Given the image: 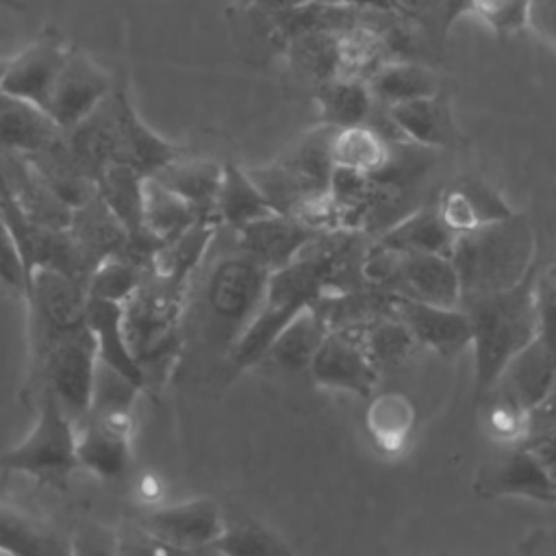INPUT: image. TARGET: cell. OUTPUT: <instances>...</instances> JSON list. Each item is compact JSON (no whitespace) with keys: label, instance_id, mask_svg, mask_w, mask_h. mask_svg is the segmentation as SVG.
Returning a JSON list of instances; mask_svg holds the SVG:
<instances>
[{"label":"cell","instance_id":"6da1fadb","mask_svg":"<svg viewBox=\"0 0 556 556\" xmlns=\"http://www.w3.org/2000/svg\"><path fill=\"white\" fill-rule=\"evenodd\" d=\"M365 248L363 232L330 230L315 237L293 261L269 271L258 311L228 352L232 374L258 365L276 334L302 311L339 302L365 287Z\"/></svg>","mask_w":556,"mask_h":556},{"label":"cell","instance_id":"7a4b0ae2","mask_svg":"<svg viewBox=\"0 0 556 556\" xmlns=\"http://www.w3.org/2000/svg\"><path fill=\"white\" fill-rule=\"evenodd\" d=\"M65 141L78 163L96 180L104 163H122L143 176L185 154V150L152 130L137 113L124 85H113L109 96L74 128Z\"/></svg>","mask_w":556,"mask_h":556},{"label":"cell","instance_id":"3957f363","mask_svg":"<svg viewBox=\"0 0 556 556\" xmlns=\"http://www.w3.org/2000/svg\"><path fill=\"white\" fill-rule=\"evenodd\" d=\"M532 276L534 271L517 287L460 302L471 330L476 404L497 384L506 365L539 332Z\"/></svg>","mask_w":556,"mask_h":556},{"label":"cell","instance_id":"277c9868","mask_svg":"<svg viewBox=\"0 0 556 556\" xmlns=\"http://www.w3.org/2000/svg\"><path fill=\"white\" fill-rule=\"evenodd\" d=\"M534 230L526 215L513 213L454 237L450 258L460 280V302L517 287L532 274Z\"/></svg>","mask_w":556,"mask_h":556},{"label":"cell","instance_id":"5b68a950","mask_svg":"<svg viewBox=\"0 0 556 556\" xmlns=\"http://www.w3.org/2000/svg\"><path fill=\"white\" fill-rule=\"evenodd\" d=\"M185 293L148 269L122 304L126 341L143 374L146 391L161 389L182 354Z\"/></svg>","mask_w":556,"mask_h":556},{"label":"cell","instance_id":"8992f818","mask_svg":"<svg viewBox=\"0 0 556 556\" xmlns=\"http://www.w3.org/2000/svg\"><path fill=\"white\" fill-rule=\"evenodd\" d=\"M269 269L237 248L208 271L202 291V326L226 354L261 306Z\"/></svg>","mask_w":556,"mask_h":556},{"label":"cell","instance_id":"52a82bcc","mask_svg":"<svg viewBox=\"0 0 556 556\" xmlns=\"http://www.w3.org/2000/svg\"><path fill=\"white\" fill-rule=\"evenodd\" d=\"M78 428L56 397L41 389L37 393V417L28 434L0 456L4 473H22L39 486L65 491L78 467Z\"/></svg>","mask_w":556,"mask_h":556},{"label":"cell","instance_id":"ba28073f","mask_svg":"<svg viewBox=\"0 0 556 556\" xmlns=\"http://www.w3.org/2000/svg\"><path fill=\"white\" fill-rule=\"evenodd\" d=\"M96 365V341L85 324L52 339L30 358V380L37 393L48 389L78 428L91 404Z\"/></svg>","mask_w":556,"mask_h":556},{"label":"cell","instance_id":"9c48e42d","mask_svg":"<svg viewBox=\"0 0 556 556\" xmlns=\"http://www.w3.org/2000/svg\"><path fill=\"white\" fill-rule=\"evenodd\" d=\"M24 300L30 317V356L52 339L87 324L89 295L85 282L59 267H35Z\"/></svg>","mask_w":556,"mask_h":556},{"label":"cell","instance_id":"30bf717a","mask_svg":"<svg viewBox=\"0 0 556 556\" xmlns=\"http://www.w3.org/2000/svg\"><path fill=\"white\" fill-rule=\"evenodd\" d=\"M226 521L213 500H187L146 510L137 528L165 552H204L222 534Z\"/></svg>","mask_w":556,"mask_h":556},{"label":"cell","instance_id":"8fae6325","mask_svg":"<svg viewBox=\"0 0 556 556\" xmlns=\"http://www.w3.org/2000/svg\"><path fill=\"white\" fill-rule=\"evenodd\" d=\"M111 76L80 48L70 46L48 93L46 113L70 130L83 122L113 89Z\"/></svg>","mask_w":556,"mask_h":556},{"label":"cell","instance_id":"7c38bea8","mask_svg":"<svg viewBox=\"0 0 556 556\" xmlns=\"http://www.w3.org/2000/svg\"><path fill=\"white\" fill-rule=\"evenodd\" d=\"M321 389L369 397L378 384V367L367 356L354 326L330 328L306 369Z\"/></svg>","mask_w":556,"mask_h":556},{"label":"cell","instance_id":"4fadbf2b","mask_svg":"<svg viewBox=\"0 0 556 556\" xmlns=\"http://www.w3.org/2000/svg\"><path fill=\"white\" fill-rule=\"evenodd\" d=\"M486 460L473 480V491L482 497H526L556 504V478L521 441Z\"/></svg>","mask_w":556,"mask_h":556},{"label":"cell","instance_id":"5bb4252c","mask_svg":"<svg viewBox=\"0 0 556 556\" xmlns=\"http://www.w3.org/2000/svg\"><path fill=\"white\" fill-rule=\"evenodd\" d=\"M132 413H87L78 424V467L100 480H122L130 471Z\"/></svg>","mask_w":556,"mask_h":556},{"label":"cell","instance_id":"9a60e30c","mask_svg":"<svg viewBox=\"0 0 556 556\" xmlns=\"http://www.w3.org/2000/svg\"><path fill=\"white\" fill-rule=\"evenodd\" d=\"M389 313L402 319L417 345L441 356H454L469 348L471 330L463 306H439L402 295H391Z\"/></svg>","mask_w":556,"mask_h":556},{"label":"cell","instance_id":"2e32d148","mask_svg":"<svg viewBox=\"0 0 556 556\" xmlns=\"http://www.w3.org/2000/svg\"><path fill=\"white\" fill-rule=\"evenodd\" d=\"M382 109L395 141H410L428 150H443L460 143V130L443 91Z\"/></svg>","mask_w":556,"mask_h":556},{"label":"cell","instance_id":"e0dca14e","mask_svg":"<svg viewBox=\"0 0 556 556\" xmlns=\"http://www.w3.org/2000/svg\"><path fill=\"white\" fill-rule=\"evenodd\" d=\"M67 43L52 30L37 37L22 52L7 59L2 91L20 96L46 111L48 93L63 63Z\"/></svg>","mask_w":556,"mask_h":556},{"label":"cell","instance_id":"ac0fdd59","mask_svg":"<svg viewBox=\"0 0 556 556\" xmlns=\"http://www.w3.org/2000/svg\"><path fill=\"white\" fill-rule=\"evenodd\" d=\"M319 235L298 217L278 211L235 230L237 248L261 261L269 271L293 261Z\"/></svg>","mask_w":556,"mask_h":556},{"label":"cell","instance_id":"d6986e66","mask_svg":"<svg viewBox=\"0 0 556 556\" xmlns=\"http://www.w3.org/2000/svg\"><path fill=\"white\" fill-rule=\"evenodd\" d=\"M434 208L454 235L476 230L515 213L493 185L473 176H460L450 182L441 191Z\"/></svg>","mask_w":556,"mask_h":556},{"label":"cell","instance_id":"ffe728a7","mask_svg":"<svg viewBox=\"0 0 556 556\" xmlns=\"http://www.w3.org/2000/svg\"><path fill=\"white\" fill-rule=\"evenodd\" d=\"M63 135L65 130L41 106L0 89V152L35 154Z\"/></svg>","mask_w":556,"mask_h":556},{"label":"cell","instance_id":"44dd1931","mask_svg":"<svg viewBox=\"0 0 556 556\" xmlns=\"http://www.w3.org/2000/svg\"><path fill=\"white\" fill-rule=\"evenodd\" d=\"M556 382V352L534 337L502 371L491 391L513 397L523 408H532L543 400Z\"/></svg>","mask_w":556,"mask_h":556},{"label":"cell","instance_id":"7402d4cb","mask_svg":"<svg viewBox=\"0 0 556 556\" xmlns=\"http://www.w3.org/2000/svg\"><path fill=\"white\" fill-rule=\"evenodd\" d=\"M87 326L96 341L98 363L122 374L141 391H146L143 374L128 348L124 332V306L119 302L89 298L87 302Z\"/></svg>","mask_w":556,"mask_h":556},{"label":"cell","instance_id":"603a6c76","mask_svg":"<svg viewBox=\"0 0 556 556\" xmlns=\"http://www.w3.org/2000/svg\"><path fill=\"white\" fill-rule=\"evenodd\" d=\"M219 224L215 219H198L172 241L156 248L150 271L176 289L187 291V285L204 261Z\"/></svg>","mask_w":556,"mask_h":556},{"label":"cell","instance_id":"cb8c5ba5","mask_svg":"<svg viewBox=\"0 0 556 556\" xmlns=\"http://www.w3.org/2000/svg\"><path fill=\"white\" fill-rule=\"evenodd\" d=\"M222 169L224 165L213 159L180 154L161 169H156L152 178H156L161 185H165L187 204H191L200 217L215 219L213 208L222 180Z\"/></svg>","mask_w":556,"mask_h":556},{"label":"cell","instance_id":"d4e9b609","mask_svg":"<svg viewBox=\"0 0 556 556\" xmlns=\"http://www.w3.org/2000/svg\"><path fill=\"white\" fill-rule=\"evenodd\" d=\"M143 174L122 163H104L96 174V193L124 226L126 237L150 235L143 228Z\"/></svg>","mask_w":556,"mask_h":556},{"label":"cell","instance_id":"484cf974","mask_svg":"<svg viewBox=\"0 0 556 556\" xmlns=\"http://www.w3.org/2000/svg\"><path fill=\"white\" fill-rule=\"evenodd\" d=\"M269 213H276L258 185L252 180L250 172L237 163H224L222 180L215 198L213 215L219 226L232 230L243 228Z\"/></svg>","mask_w":556,"mask_h":556},{"label":"cell","instance_id":"4316f807","mask_svg":"<svg viewBox=\"0 0 556 556\" xmlns=\"http://www.w3.org/2000/svg\"><path fill=\"white\" fill-rule=\"evenodd\" d=\"M367 87L380 106H391L441 91L432 67L415 59H389L367 78Z\"/></svg>","mask_w":556,"mask_h":556},{"label":"cell","instance_id":"83f0119b","mask_svg":"<svg viewBox=\"0 0 556 556\" xmlns=\"http://www.w3.org/2000/svg\"><path fill=\"white\" fill-rule=\"evenodd\" d=\"M317 119L330 128H343L369 122L376 100L363 78L334 76L315 85Z\"/></svg>","mask_w":556,"mask_h":556},{"label":"cell","instance_id":"f1b7e54d","mask_svg":"<svg viewBox=\"0 0 556 556\" xmlns=\"http://www.w3.org/2000/svg\"><path fill=\"white\" fill-rule=\"evenodd\" d=\"M454 237L432 204L415 206L374 241L395 252H437L450 256Z\"/></svg>","mask_w":556,"mask_h":556},{"label":"cell","instance_id":"f546056e","mask_svg":"<svg viewBox=\"0 0 556 556\" xmlns=\"http://www.w3.org/2000/svg\"><path fill=\"white\" fill-rule=\"evenodd\" d=\"M417 410L408 395L400 391H384L369 400L365 410V428L374 445L382 454H400L415 428Z\"/></svg>","mask_w":556,"mask_h":556},{"label":"cell","instance_id":"4dcf8cb0","mask_svg":"<svg viewBox=\"0 0 556 556\" xmlns=\"http://www.w3.org/2000/svg\"><path fill=\"white\" fill-rule=\"evenodd\" d=\"M328 330L330 328L324 317L315 308H306L276 334L263 361H269L271 365L287 371L308 369L311 358L315 356Z\"/></svg>","mask_w":556,"mask_h":556},{"label":"cell","instance_id":"1f68e13d","mask_svg":"<svg viewBox=\"0 0 556 556\" xmlns=\"http://www.w3.org/2000/svg\"><path fill=\"white\" fill-rule=\"evenodd\" d=\"M282 52L289 67L304 80L319 85L339 76L337 63V30L308 28L282 41Z\"/></svg>","mask_w":556,"mask_h":556},{"label":"cell","instance_id":"d6a6232c","mask_svg":"<svg viewBox=\"0 0 556 556\" xmlns=\"http://www.w3.org/2000/svg\"><path fill=\"white\" fill-rule=\"evenodd\" d=\"M332 165L361 174H378L391 159V141L371 124L334 128L330 141Z\"/></svg>","mask_w":556,"mask_h":556},{"label":"cell","instance_id":"836d02e7","mask_svg":"<svg viewBox=\"0 0 556 556\" xmlns=\"http://www.w3.org/2000/svg\"><path fill=\"white\" fill-rule=\"evenodd\" d=\"M350 326L356 328L358 339L378 371L402 365L419 348L410 330L393 313H380Z\"/></svg>","mask_w":556,"mask_h":556},{"label":"cell","instance_id":"e575fe53","mask_svg":"<svg viewBox=\"0 0 556 556\" xmlns=\"http://www.w3.org/2000/svg\"><path fill=\"white\" fill-rule=\"evenodd\" d=\"M200 217L191 204L169 191L156 178H143V228L159 241H172Z\"/></svg>","mask_w":556,"mask_h":556},{"label":"cell","instance_id":"d590c367","mask_svg":"<svg viewBox=\"0 0 556 556\" xmlns=\"http://www.w3.org/2000/svg\"><path fill=\"white\" fill-rule=\"evenodd\" d=\"M72 552L52 530L24 510L0 504V554L59 556Z\"/></svg>","mask_w":556,"mask_h":556},{"label":"cell","instance_id":"8d00e7d4","mask_svg":"<svg viewBox=\"0 0 556 556\" xmlns=\"http://www.w3.org/2000/svg\"><path fill=\"white\" fill-rule=\"evenodd\" d=\"M393 9L424 41L441 46L452 24L463 15V0H393Z\"/></svg>","mask_w":556,"mask_h":556},{"label":"cell","instance_id":"74e56055","mask_svg":"<svg viewBox=\"0 0 556 556\" xmlns=\"http://www.w3.org/2000/svg\"><path fill=\"white\" fill-rule=\"evenodd\" d=\"M143 269L122 256H109L96 265V269L87 276L85 289L89 298L109 300L124 304L130 293L139 287L143 278Z\"/></svg>","mask_w":556,"mask_h":556},{"label":"cell","instance_id":"f35d334b","mask_svg":"<svg viewBox=\"0 0 556 556\" xmlns=\"http://www.w3.org/2000/svg\"><path fill=\"white\" fill-rule=\"evenodd\" d=\"M478 406L484 410V424L489 434L502 445L521 443L528 437V408L517 404L513 397L489 391Z\"/></svg>","mask_w":556,"mask_h":556},{"label":"cell","instance_id":"ab89813d","mask_svg":"<svg viewBox=\"0 0 556 556\" xmlns=\"http://www.w3.org/2000/svg\"><path fill=\"white\" fill-rule=\"evenodd\" d=\"M208 552L219 554H285L287 545L280 543L265 526L256 521H235L226 523L222 534L215 539Z\"/></svg>","mask_w":556,"mask_h":556},{"label":"cell","instance_id":"60d3db41","mask_svg":"<svg viewBox=\"0 0 556 556\" xmlns=\"http://www.w3.org/2000/svg\"><path fill=\"white\" fill-rule=\"evenodd\" d=\"M463 15L476 17L495 35H515L526 28L528 0H463Z\"/></svg>","mask_w":556,"mask_h":556},{"label":"cell","instance_id":"b9f144b4","mask_svg":"<svg viewBox=\"0 0 556 556\" xmlns=\"http://www.w3.org/2000/svg\"><path fill=\"white\" fill-rule=\"evenodd\" d=\"M532 295L536 308V337L556 352V258L532 276Z\"/></svg>","mask_w":556,"mask_h":556},{"label":"cell","instance_id":"7bdbcfd3","mask_svg":"<svg viewBox=\"0 0 556 556\" xmlns=\"http://www.w3.org/2000/svg\"><path fill=\"white\" fill-rule=\"evenodd\" d=\"M0 285L17 295H26L28 287V269L15 235L7 219L0 213Z\"/></svg>","mask_w":556,"mask_h":556},{"label":"cell","instance_id":"ee69618b","mask_svg":"<svg viewBox=\"0 0 556 556\" xmlns=\"http://www.w3.org/2000/svg\"><path fill=\"white\" fill-rule=\"evenodd\" d=\"M526 28L556 50V0H528Z\"/></svg>","mask_w":556,"mask_h":556},{"label":"cell","instance_id":"f6af8a7d","mask_svg":"<svg viewBox=\"0 0 556 556\" xmlns=\"http://www.w3.org/2000/svg\"><path fill=\"white\" fill-rule=\"evenodd\" d=\"M556 428V382L543 395L539 404H534L528 413V437ZM526 437V439H528Z\"/></svg>","mask_w":556,"mask_h":556},{"label":"cell","instance_id":"bcb514c9","mask_svg":"<svg viewBox=\"0 0 556 556\" xmlns=\"http://www.w3.org/2000/svg\"><path fill=\"white\" fill-rule=\"evenodd\" d=\"M328 4H343V7H361V9H376V11H389L395 13L393 0H317ZM397 15V13H395Z\"/></svg>","mask_w":556,"mask_h":556},{"label":"cell","instance_id":"7dc6e473","mask_svg":"<svg viewBox=\"0 0 556 556\" xmlns=\"http://www.w3.org/2000/svg\"><path fill=\"white\" fill-rule=\"evenodd\" d=\"M0 7L2 9H11V11H22L24 9L22 0H0Z\"/></svg>","mask_w":556,"mask_h":556},{"label":"cell","instance_id":"c3c4849f","mask_svg":"<svg viewBox=\"0 0 556 556\" xmlns=\"http://www.w3.org/2000/svg\"><path fill=\"white\" fill-rule=\"evenodd\" d=\"M4 63H7V61H0V89H2V74H4Z\"/></svg>","mask_w":556,"mask_h":556}]
</instances>
